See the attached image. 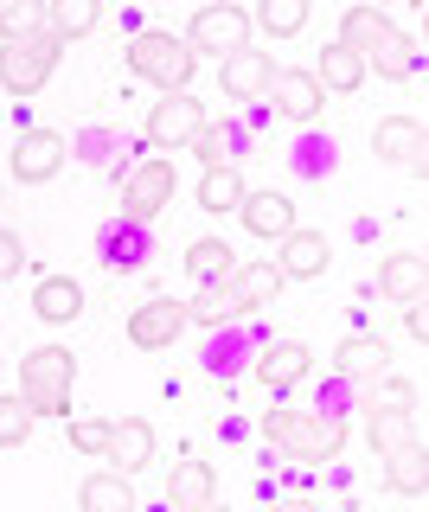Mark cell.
Instances as JSON below:
<instances>
[{"label": "cell", "mask_w": 429, "mask_h": 512, "mask_svg": "<svg viewBox=\"0 0 429 512\" xmlns=\"http://www.w3.org/2000/svg\"><path fill=\"white\" fill-rule=\"evenodd\" d=\"M378 288L397 301V308H410V301H423V256L417 250H397L378 263Z\"/></svg>", "instance_id": "22"}, {"label": "cell", "mask_w": 429, "mask_h": 512, "mask_svg": "<svg viewBox=\"0 0 429 512\" xmlns=\"http://www.w3.org/2000/svg\"><path fill=\"white\" fill-rule=\"evenodd\" d=\"M167 500H173V512H205L212 506V461H173Z\"/></svg>", "instance_id": "21"}, {"label": "cell", "mask_w": 429, "mask_h": 512, "mask_svg": "<svg viewBox=\"0 0 429 512\" xmlns=\"http://www.w3.org/2000/svg\"><path fill=\"white\" fill-rule=\"evenodd\" d=\"M385 365H391V346L372 340V333H365V340L353 333V340H340V352H333V372L340 378H378Z\"/></svg>", "instance_id": "24"}, {"label": "cell", "mask_w": 429, "mask_h": 512, "mask_svg": "<svg viewBox=\"0 0 429 512\" xmlns=\"http://www.w3.org/2000/svg\"><path fill=\"white\" fill-rule=\"evenodd\" d=\"M173 192H180V173H173L167 154L135 160V167L122 173V224H141V231H148V224L173 205Z\"/></svg>", "instance_id": "4"}, {"label": "cell", "mask_w": 429, "mask_h": 512, "mask_svg": "<svg viewBox=\"0 0 429 512\" xmlns=\"http://www.w3.org/2000/svg\"><path fill=\"white\" fill-rule=\"evenodd\" d=\"M65 160H71V141L58 135V128H26V135L13 141V154H7V173L20 186H45V180H58Z\"/></svg>", "instance_id": "7"}, {"label": "cell", "mask_w": 429, "mask_h": 512, "mask_svg": "<svg viewBox=\"0 0 429 512\" xmlns=\"http://www.w3.org/2000/svg\"><path fill=\"white\" fill-rule=\"evenodd\" d=\"M365 64H372L378 77H391V84H404V77L417 71V39H404V32H391V39L378 45V52L365 58Z\"/></svg>", "instance_id": "31"}, {"label": "cell", "mask_w": 429, "mask_h": 512, "mask_svg": "<svg viewBox=\"0 0 429 512\" xmlns=\"http://www.w3.org/2000/svg\"><path fill=\"white\" fill-rule=\"evenodd\" d=\"M97 20H103V0H52V7H45V32H52L58 45L84 39Z\"/></svg>", "instance_id": "25"}, {"label": "cell", "mask_w": 429, "mask_h": 512, "mask_svg": "<svg viewBox=\"0 0 429 512\" xmlns=\"http://www.w3.org/2000/svg\"><path fill=\"white\" fill-rule=\"evenodd\" d=\"M129 71L141 77V84H154L161 96H180L186 84H193V71H199V58L186 52L173 32L161 26H148V32H135L129 39Z\"/></svg>", "instance_id": "3"}, {"label": "cell", "mask_w": 429, "mask_h": 512, "mask_svg": "<svg viewBox=\"0 0 429 512\" xmlns=\"http://www.w3.org/2000/svg\"><path fill=\"white\" fill-rule=\"evenodd\" d=\"M231 148H237V135H231L225 122H218V128L205 122V128H199V141H193V154L205 160V167H231Z\"/></svg>", "instance_id": "36"}, {"label": "cell", "mask_w": 429, "mask_h": 512, "mask_svg": "<svg viewBox=\"0 0 429 512\" xmlns=\"http://www.w3.org/2000/svg\"><path fill=\"white\" fill-rule=\"evenodd\" d=\"M186 269H193L199 282H225L231 269H237V263H231V244H218V237H199V244L186 250Z\"/></svg>", "instance_id": "33"}, {"label": "cell", "mask_w": 429, "mask_h": 512, "mask_svg": "<svg viewBox=\"0 0 429 512\" xmlns=\"http://www.w3.org/2000/svg\"><path fill=\"white\" fill-rule=\"evenodd\" d=\"M33 314L45 320V327H71V320L84 314V288H77L71 276H45L33 288Z\"/></svg>", "instance_id": "20"}, {"label": "cell", "mask_w": 429, "mask_h": 512, "mask_svg": "<svg viewBox=\"0 0 429 512\" xmlns=\"http://www.w3.org/2000/svg\"><path fill=\"white\" fill-rule=\"evenodd\" d=\"M276 512H314V506H301V500H289V506H276Z\"/></svg>", "instance_id": "41"}, {"label": "cell", "mask_w": 429, "mask_h": 512, "mask_svg": "<svg viewBox=\"0 0 429 512\" xmlns=\"http://www.w3.org/2000/svg\"><path fill=\"white\" fill-rule=\"evenodd\" d=\"M71 448L77 455H103L109 448V416H71Z\"/></svg>", "instance_id": "37"}, {"label": "cell", "mask_w": 429, "mask_h": 512, "mask_svg": "<svg viewBox=\"0 0 429 512\" xmlns=\"http://www.w3.org/2000/svg\"><path fill=\"white\" fill-rule=\"evenodd\" d=\"M58 52H65V45H58L52 32L7 39L0 45V90L7 96H39L45 84H52V71H58Z\"/></svg>", "instance_id": "5"}, {"label": "cell", "mask_w": 429, "mask_h": 512, "mask_svg": "<svg viewBox=\"0 0 429 512\" xmlns=\"http://www.w3.org/2000/svg\"><path fill=\"white\" fill-rule=\"evenodd\" d=\"M39 429V416L20 404V397H0V448H26Z\"/></svg>", "instance_id": "35"}, {"label": "cell", "mask_w": 429, "mask_h": 512, "mask_svg": "<svg viewBox=\"0 0 429 512\" xmlns=\"http://www.w3.org/2000/svg\"><path fill=\"white\" fill-rule=\"evenodd\" d=\"M141 256H148V231L141 224H103V263H122V269H135Z\"/></svg>", "instance_id": "30"}, {"label": "cell", "mask_w": 429, "mask_h": 512, "mask_svg": "<svg viewBox=\"0 0 429 512\" xmlns=\"http://www.w3.org/2000/svg\"><path fill=\"white\" fill-rule=\"evenodd\" d=\"M269 103H276V116H289V122H321V103H327V90L314 84V71H276V84H269Z\"/></svg>", "instance_id": "13"}, {"label": "cell", "mask_w": 429, "mask_h": 512, "mask_svg": "<svg viewBox=\"0 0 429 512\" xmlns=\"http://www.w3.org/2000/svg\"><path fill=\"white\" fill-rule=\"evenodd\" d=\"M205 512H231V506H205Z\"/></svg>", "instance_id": "42"}, {"label": "cell", "mask_w": 429, "mask_h": 512, "mask_svg": "<svg viewBox=\"0 0 429 512\" xmlns=\"http://www.w3.org/2000/svg\"><path fill=\"white\" fill-rule=\"evenodd\" d=\"M269 263L282 269V282H314L333 263V250H327L321 231H289L282 237V256H269Z\"/></svg>", "instance_id": "15"}, {"label": "cell", "mask_w": 429, "mask_h": 512, "mask_svg": "<svg viewBox=\"0 0 429 512\" xmlns=\"http://www.w3.org/2000/svg\"><path fill=\"white\" fill-rule=\"evenodd\" d=\"M365 442H372L385 461L397 455V448L423 442V436H417V410H391V404H378L372 416H365Z\"/></svg>", "instance_id": "19"}, {"label": "cell", "mask_w": 429, "mask_h": 512, "mask_svg": "<svg viewBox=\"0 0 429 512\" xmlns=\"http://www.w3.org/2000/svg\"><path fill=\"white\" fill-rule=\"evenodd\" d=\"M385 487L404 493V500H423V493H429V448L423 442L397 448V455L385 461Z\"/></svg>", "instance_id": "23"}, {"label": "cell", "mask_w": 429, "mask_h": 512, "mask_svg": "<svg viewBox=\"0 0 429 512\" xmlns=\"http://www.w3.org/2000/svg\"><path fill=\"white\" fill-rule=\"evenodd\" d=\"M308 372H314V352L301 346V340H269V346L257 352V384H263V391H276V397L295 391Z\"/></svg>", "instance_id": "12"}, {"label": "cell", "mask_w": 429, "mask_h": 512, "mask_svg": "<svg viewBox=\"0 0 429 512\" xmlns=\"http://www.w3.org/2000/svg\"><path fill=\"white\" fill-rule=\"evenodd\" d=\"M372 154H385L391 167H417L423 173V122L417 116H385L372 135Z\"/></svg>", "instance_id": "17"}, {"label": "cell", "mask_w": 429, "mask_h": 512, "mask_svg": "<svg viewBox=\"0 0 429 512\" xmlns=\"http://www.w3.org/2000/svg\"><path fill=\"white\" fill-rule=\"evenodd\" d=\"M244 173L237 167H205V180H199V205L205 212H237V205H244Z\"/></svg>", "instance_id": "28"}, {"label": "cell", "mask_w": 429, "mask_h": 512, "mask_svg": "<svg viewBox=\"0 0 429 512\" xmlns=\"http://www.w3.org/2000/svg\"><path fill=\"white\" fill-rule=\"evenodd\" d=\"M26 32H45V0H7L0 7V45L26 39Z\"/></svg>", "instance_id": "34"}, {"label": "cell", "mask_w": 429, "mask_h": 512, "mask_svg": "<svg viewBox=\"0 0 429 512\" xmlns=\"http://www.w3.org/2000/svg\"><path fill=\"white\" fill-rule=\"evenodd\" d=\"M225 288H231V308H237V314L269 308V301L282 295V269L269 263V256H263V263H237L231 276H225Z\"/></svg>", "instance_id": "16"}, {"label": "cell", "mask_w": 429, "mask_h": 512, "mask_svg": "<svg viewBox=\"0 0 429 512\" xmlns=\"http://www.w3.org/2000/svg\"><path fill=\"white\" fill-rule=\"evenodd\" d=\"M404 333H410V340H429V314H423V301H410V308H404Z\"/></svg>", "instance_id": "40"}, {"label": "cell", "mask_w": 429, "mask_h": 512, "mask_svg": "<svg viewBox=\"0 0 429 512\" xmlns=\"http://www.w3.org/2000/svg\"><path fill=\"white\" fill-rule=\"evenodd\" d=\"M71 391H77V352L71 346H33L20 359V404L33 416H71Z\"/></svg>", "instance_id": "2"}, {"label": "cell", "mask_w": 429, "mask_h": 512, "mask_svg": "<svg viewBox=\"0 0 429 512\" xmlns=\"http://www.w3.org/2000/svg\"><path fill=\"white\" fill-rule=\"evenodd\" d=\"M263 442L282 448L289 461L321 468L346 448V416L340 410H263Z\"/></svg>", "instance_id": "1"}, {"label": "cell", "mask_w": 429, "mask_h": 512, "mask_svg": "<svg viewBox=\"0 0 429 512\" xmlns=\"http://www.w3.org/2000/svg\"><path fill=\"white\" fill-rule=\"evenodd\" d=\"M276 71L282 64L269 58V52H231L225 64H218V90L231 96V103H257V96H269V84H276Z\"/></svg>", "instance_id": "10"}, {"label": "cell", "mask_w": 429, "mask_h": 512, "mask_svg": "<svg viewBox=\"0 0 429 512\" xmlns=\"http://www.w3.org/2000/svg\"><path fill=\"white\" fill-rule=\"evenodd\" d=\"M385 39H391V20L378 7H346L340 13V39H333V45H340V52H353V58H372Z\"/></svg>", "instance_id": "18"}, {"label": "cell", "mask_w": 429, "mask_h": 512, "mask_svg": "<svg viewBox=\"0 0 429 512\" xmlns=\"http://www.w3.org/2000/svg\"><path fill=\"white\" fill-rule=\"evenodd\" d=\"M26 269V244H20V231H7L0 224V282H13Z\"/></svg>", "instance_id": "38"}, {"label": "cell", "mask_w": 429, "mask_h": 512, "mask_svg": "<svg viewBox=\"0 0 429 512\" xmlns=\"http://www.w3.org/2000/svg\"><path fill=\"white\" fill-rule=\"evenodd\" d=\"M186 320H199V327H225V320H237L231 288L225 282H199V295L186 301Z\"/></svg>", "instance_id": "32"}, {"label": "cell", "mask_w": 429, "mask_h": 512, "mask_svg": "<svg viewBox=\"0 0 429 512\" xmlns=\"http://www.w3.org/2000/svg\"><path fill=\"white\" fill-rule=\"evenodd\" d=\"M77 506H84V512H135V487L122 474L103 468V474H90L84 487H77Z\"/></svg>", "instance_id": "26"}, {"label": "cell", "mask_w": 429, "mask_h": 512, "mask_svg": "<svg viewBox=\"0 0 429 512\" xmlns=\"http://www.w3.org/2000/svg\"><path fill=\"white\" fill-rule=\"evenodd\" d=\"M250 26H263L269 39H295V32L308 26V0H263V7L250 13Z\"/></svg>", "instance_id": "29"}, {"label": "cell", "mask_w": 429, "mask_h": 512, "mask_svg": "<svg viewBox=\"0 0 429 512\" xmlns=\"http://www.w3.org/2000/svg\"><path fill=\"white\" fill-rule=\"evenodd\" d=\"M199 128H205V103L193 90H180V96H161V103L148 109V141L154 148H193L199 141Z\"/></svg>", "instance_id": "8"}, {"label": "cell", "mask_w": 429, "mask_h": 512, "mask_svg": "<svg viewBox=\"0 0 429 512\" xmlns=\"http://www.w3.org/2000/svg\"><path fill=\"white\" fill-rule=\"evenodd\" d=\"M154 423L148 416H116V423H109V448H103V461H116V474L129 480V474H141L154 461Z\"/></svg>", "instance_id": "11"}, {"label": "cell", "mask_w": 429, "mask_h": 512, "mask_svg": "<svg viewBox=\"0 0 429 512\" xmlns=\"http://www.w3.org/2000/svg\"><path fill=\"white\" fill-rule=\"evenodd\" d=\"M186 327H193V320H186V301L154 295V301H141V308L129 314V346H141V352H167Z\"/></svg>", "instance_id": "9"}, {"label": "cell", "mask_w": 429, "mask_h": 512, "mask_svg": "<svg viewBox=\"0 0 429 512\" xmlns=\"http://www.w3.org/2000/svg\"><path fill=\"white\" fill-rule=\"evenodd\" d=\"M314 84H321V90H333V96L359 90V84H365V58H353V52H340V45H327V52L314 58Z\"/></svg>", "instance_id": "27"}, {"label": "cell", "mask_w": 429, "mask_h": 512, "mask_svg": "<svg viewBox=\"0 0 429 512\" xmlns=\"http://www.w3.org/2000/svg\"><path fill=\"white\" fill-rule=\"evenodd\" d=\"M237 218H244V231H250V237H263V244H282V237L295 231V205H289V192H244Z\"/></svg>", "instance_id": "14"}, {"label": "cell", "mask_w": 429, "mask_h": 512, "mask_svg": "<svg viewBox=\"0 0 429 512\" xmlns=\"http://www.w3.org/2000/svg\"><path fill=\"white\" fill-rule=\"evenodd\" d=\"M385 404L391 410H417V384H410V378H391L385 384Z\"/></svg>", "instance_id": "39"}, {"label": "cell", "mask_w": 429, "mask_h": 512, "mask_svg": "<svg viewBox=\"0 0 429 512\" xmlns=\"http://www.w3.org/2000/svg\"><path fill=\"white\" fill-rule=\"evenodd\" d=\"M180 45H186L193 58L218 52V64H225L231 52H244V45H250V13H244V7H225V0H218V7H199Z\"/></svg>", "instance_id": "6"}]
</instances>
